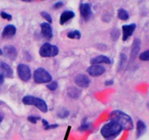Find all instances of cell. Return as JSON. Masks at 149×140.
Returning <instances> with one entry per match:
<instances>
[{
	"label": "cell",
	"instance_id": "cell-24",
	"mask_svg": "<svg viewBox=\"0 0 149 140\" xmlns=\"http://www.w3.org/2000/svg\"><path fill=\"white\" fill-rule=\"evenodd\" d=\"M119 35H120V32L116 28L113 29V30L111 32V39L113 41L117 40L118 38L119 37Z\"/></svg>",
	"mask_w": 149,
	"mask_h": 140
},
{
	"label": "cell",
	"instance_id": "cell-25",
	"mask_svg": "<svg viewBox=\"0 0 149 140\" xmlns=\"http://www.w3.org/2000/svg\"><path fill=\"white\" fill-rule=\"evenodd\" d=\"M58 83L56 81H51L47 85V88L50 90H55L58 88Z\"/></svg>",
	"mask_w": 149,
	"mask_h": 140
},
{
	"label": "cell",
	"instance_id": "cell-11",
	"mask_svg": "<svg viewBox=\"0 0 149 140\" xmlns=\"http://www.w3.org/2000/svg\"><path fill=\"white\" fill-rule=\"evenodd\" d=\"M40 27L44 37H45L48 40L52 39V36H53V32H52V29L50 24L48 23H42L40 25Z\"/></svg>",
	"mask_w": 149,
	"mask_h": 140
},
{
	"label": "cell",
	"instance_id": "cell-17",
	"mask_svg": "<svg viewBox=\"0 0 149 140\" xmlns=\"http://www.w3.org/2000/svg\"><path fill=\"white\" fill-rule=\"evenodd\" d=\"M75 16V13L71 10H66L64 11L62 14L61 15V18H60V23L61 25H63L64 23H66L71 18H74Z\"/></svg>",
	"mask_w": 149,
	"mask_h": 140
},
{
	"label": "cell",
	"instance_id": "cell-19",
	"mask_svg": "<svg viewBox=\"0 0 149 140\" xmlns=\"http://www.w3.org/2000/svg\"><path fill=\"white\" fill-rule=\"evenodd\" d=\"M146 131V125L142 120H138L137 123V137L139 138Z\"/></svg>",
	"mask_w": 149,
	"mask_h": 140
},
{
	"label": "cell",
	"instance_id": "cell-31",
	"mask_svg": "<svg viewBox=\"0 0 149 140\" xmlns=\"http://www.w3.org/2000/svg\"><path fill=\"white\" fill-rule=\"evenodd\" d=\"M1 17L4 19H7V20H12V15H11L8 14L6 12H1Z\"/></svg>",
	"mask_w": 149,
	"mask_h": 140
},
{
	"label": "cell",
	"instance_id": "cell-27",
	"mask_svg": "<svg viewBox=\"0 0 149 140\" xmlns=\"http://www.w3.org/2000/svg\"><path fill=\"white\" fill-rule=\"evenodd\" d=\"M127 62V56L124 53L121 54L120 62H119V68L122 69L125 66Z\"/></svg>",
	"mask_w": 149,
	"mask_h": 140
},
{
	"label": "cell",
	"instance_id": "cell-9",
	"mask_svg": "<svg viewBox=\"0 0 149 140\" xmlns=\"http://www.w3.org/2000/svg\"><path fill=\"white\" fill-rule=\"evenodd\" d=\"M136 29V24L135 23H132L129 25H124L122 26V31H123V36H122V39L123 41H126L130 36H132L133 32H135Z\"/></svg>",
	"mask_w": 149,
	"mask_h": 140
},
{
	"label": "cell",
	"instance_id": "cell-10",
	"mask_svg": "<svg viewBox=\"0 0 149 140\" xmlns=\"http://www.w3.org/2000/svg\"><path fill=\"white\" fill-rule=\"evenodd\" d=\"M79 11L83 18L87 20L92 15L91 5L89 3H81L79 6Z\"/></svg>",
	"mask_w": 149,
	"mask_h": 140
},
{
	"label": "cell",
	"instance_id": "cell-6",
	"mask_svg": "<svg viewBox=\"0 0 149 140\" xmlns=\"http://www.w3.org/2000/svg\"><path fill=\"white\" fill-rule=\"evenodd\" d=\"M75 83L80 88H88V86L90 84V80L88 77V76L85 75L83 74H77L74 79Z\"/></svg>",
	"mask_w": 149,
	"mask_h": 140
},
{
	"label": "cell",
	"instance_id": "cell-35",
	"mask_svg": "<svg viewBox=\"0 0 149 140\" xmlns=\"http://www.w3.org/2000/svg\"><path fill=\"white\" fill-rule=\"evenodd\" d=\"M4 80V77L2 75V74H0V85H1L3 84Z\"/></svg>",
	"mask_w": 149,
	"mask_h": 140
},
{
	"label": "cell",
	"instance_id": "cell-29",
	"mask_svg": "<svg viewBox=\"0 0 149 140\" xmlns=\"http://www.w3.org/2000/svg\"><path fill=\"white\" fill-rule=\"evenodd\" d=\"M41 15H42L44 18L46 19V20H47L49 23H52V17H51V15L48 13H47V12H45V11L42 12V13H41Z\"/></svg>",
	"mask_w": 149,
	"mask_h": 140
},
{
	"label": "cell",
	"instance_id": "cell-36",
	"mask_svg": "<svg viewBox=\"0 0 149 140\" xmlns=\"http://www.w3.org/2000/svg\"><path fill=\"white\" fill-rule=\"evenodd\" d=\"M42 123H43V125H45V127L47 126V125H49V123H48L47 120H45V119L42 120Z\"/></svg>",
	"mask_w": 149,
	"mask_h": 140
},
{
	"label": "cell",
	"instance_id": "cell-32",
	"mask_svg": "<svg viewBox=\"0 0 149 140\" xmlns=\"http://www.w3.org/2000/svg\"><path fill=\"white\" fill-rule=\"evenodd\" d=\"M63 6V1H58V2H56L55 4H54L52 7H53L54 9H59L61 8V7H62Z\"/></svg>",
	"mask_w": 149,
	"mask_h": 140
},
{
	"label": "cell",
	"instance_id": "cell-1",
	"mask_svg": "<svg viewBox=\"0 0 149 140\" xmlns=\"http://www.w3.org/2000/svg\"><path fill=\"white\" fill-rule=\"evenodd\" d=\"M109 120L116 123L122 127V130H131L133 128V121L131 117L121 110H113L109 115Z\"/></svg>",
	"mask_w": 149,
	"mask_h": 140
},
{
	"label": "cell",
	"instance_id": "cell-22",
	"mask_svg": "<svg viewBox=\"0 0 149 140\" xmlns=\"http://www.w3.org/2000/svg\"><path fill=\"white\" fill-rule=\"evenodd\" d=\"M69 114H70L69 111H68L67 109L63 108V109H61V110L58 112V116L60 118L63 119V118H66L67 117L69 116Z\"/></svg>",
	"mask_w": 149,
	"mask_h": 140
},
{
	"label": "cell",
	"instance_id": "cell-16",
	"mask_svg": "<svg viewBox=\"0 0 149 140\" xmlns=\"http://www.w3.org/2000/svg\"><path fill=\"white\" fill-rule=\"evenodd\" d=\"M140 49H141V40L139 39H135L131 49V60H133L136 58Z\"/></svg>",
	"mask_w": 149,
	"mask_h": 140
},
{
	"label": "cell",
	"instance_id": "cell-26",
	"mask_svg": "<svg viewBox=\"0 0 149 140\" xmlns=\"http://www.w3.org/2000/svg\"><path fill=\"white\" fill-rule=\"evenodd\" d=\"M33 97L32 96H26L23 98L22 101L23 103L26 105H31L32 100H33Z\"/></svg>",
	"mask_w": 149,
	"mask_h": 140
},
{
	"label": "cell",
	"instance_id": "cell-12",
	"mask_svg": "<svg viewBox=\"0 0 149 140\" xmlns=\"http://www.w3.org/2000/svg\"><path fill=\"white\" fill-rule=\"evenodd\" d=\"M31 105H34L36 107H37L38 109L40 111H42V112H47L48 110L47 103L43 100V99H40V98L34 97V96H33Z\"/></svg>",
	"mask_w": 149,
	"mask_h": 140
},
{
	"label": "cell",
	"instance_id": "cell-13",
	"mask_svg": "<svg viewBox=\"0 0 149 140\" xmlns=\"http://www.w3.org/2000/svg\"><path fill=\"white\" fill-rule=\"evenodd\" d=\"M0 74L5 77H12L13 75V71L7 63L0 61Z\"/></svg>",
	"mask_w": 149,
	"mask_h": 140
},
{
	"label": "cell",
	"instance_id": "cell-23",
	"mask_svg": "<svg viewBox=\"0 0 149 140\" xmlns=\"http://www.w3.org/2000/svg\"><path fill=\"white\" fill-rule=\"evenodd\" d=\"M84 120L85 121H83V122L81 123L80 127H79V131H87V130L90 129V127H91V124H90V123L87 122V121H86V119H84Z\"/></svg>",
	"mask_w": 149,
	"mask_h": 140
},
{
	"label": "cell",
	"instance_id": "cell-14",
	"mask_svg": "<svg viewBox=\"0 0 149 140\" xmlns=\"http://www.w3.org/2000/svg\"><path fill=\"white\" fill-rule=\"evenodd\" d=\"M16 34V28L13 25H7L4 28L2 31L1 36L3 38L9 39L14 36Z\"/></svg>",
	"mask_w": 149,
	"mask_h": 140
},
{
	"label": "cell",
	"instance_id": "cell-4",
	"mask_svg": "<svg viewBox=\"0 0 149 140\" xmlns=\"http://www.w3.org/2000/svg\"><path fill=\"white\" fill-rule=\"evenodd\" d=\"M58 53H59V49L58 47L48 42L43 44L39 50V54L44 58L55 57L58 55Z\"/></svg>",
	"mask_w": 149,
	"mask_h": 140
},
{
	"label": "cell",
	"instance_id": "cell-8",
	"mask_svg": "<svg viewBox=\"0 0 149 140\" xmlns=\"http://www.w3.org/2000/svg\"><path fill=\"white\" fill-rule=\"evenodd\" d=\"M87 71L88 74L90 75L93 76V77H99V76L102 75L106 71V69L103 66L93 65L90 66L87 69Z\"/></svg>",
	"mask_w": 149,
	"mask_h": 140
},
{
	"label": "cell",
	"instance_id": "cell-28",
	"mask_svg": "<svg viewBox=\"0 0 149 140\" xmlns=\"http://www.w3.org/2000/svg\"><path fill=\"white\" fill-rule=\"evenodd\" d=\"M139 58L141 60V61H149V51L146 50L145 51V52H142V53L140 55Z\"/></svg>",
	"mask_w": 149,
	"mask_h": 140
},
{
	"label": "cell",
	"instance_id": "cell-30",
	"mask_svg": "<svg viewBox=\"0 0 149 140\" xmlns=\"http://www.w3.org/2000/svg\"><path fill=\"white\" fill-rule=\"evenodd\" d=\"M41 118L39 116H33V115H31V116H29V118H28V120H29V121H30L31 123H36V122H37V120H40Z\"/></svg>",
	"mask_w": 149,
	"mask_h": 140
},
{
	"label": "cell",
	"instance_id": "cell-18",
	"mask_svg": "<svg viewBox=\"0 0 149 140\" xmlns=\"http://www.w3.org/2000/svg\"><path fill=\"white\" fill-rule=\"evenodd\" d=\"M81 90L77 87H70L67 90V94L71 99H78L81 96Z\"/></svg>",
	"mask_w": 149,
	"mask_h": 140
},
{
	"label": "cell",
	"instance_id": "cell-37",
	"mask_svg": "<svg viewBox=\"0 0 149 140\" xmlns=\"http://www.w3.org/2000/svg\"><path fill=\"white\" fill-rule=\"evenodd\" d=\"M3 119H4V115H3L1 112H0V123H1V121L3 120Z\"/></svg>",
	"mask_w": 149,
	"mask_h": 140
},
{
	"label": "cell",
	"instance_id": "cell-2",
	"mask_svg": "<svg viewBox=\"0 0 149 140\" xmlns=\"http://www.w3.org/2000/svg\"><path fill=\"white\" fill-rule=\"evenodd\" d=\"M122 131V127L119 124L113 121H110L102 127L100 133L104 138L111 139L119 135V134H120Z\"/></svg>",
	"mask_w": 149,
	"mask_h": 140
},
{
	"label": "cell",
	"instance_id": "cell-5",
	"mask_svg": "<svg viewBox=\"0 0 149 140\" xmlns=\"http://www.w3.org/2000/svg\"><path fill=\"white\" fill-rule=\"evenodd\" d=\"M17 74L21 80L28 82L31 77V71L29 66L26 64H20L17 66Z\"/></svg>",
	"mask_w": 149,
	"mask_h": 140
},
{
	"label": "cell",
	"instance_id": "cell-34",
	"mask_svg": "<svg viewBox=\"0 0 149 140\" xmlns=\"http://www.w3.org/2000/svg\"><path fill=\"white\" fill-rule=\"evenodd\" d=\"M113 80H107V81H106V83H105V85H113Z\"/></svg>",
	"mask_w": 149,
	"mask_h": 140
},
{
	"label": "cell",
	"instance_id": "cell-33",
	"mask_svg": "<svg viewBox=\"0 0 149 140\" xmlns=\"http://www.w3.org/2000/svg\"><path fill=\"white\" fill-rule=\"evenodd\" d=\"M58 127V124H52V125H48L47 126L45 127V130H49V129H54V128H56Z\"/></svg>",
	"mask_w": 149,
	"mask_h": 140
},
{
	"label": "cell",
	"instance_id": "cell-7",
	"mask_svg": "<svg viewBox=\"0 0 149 140\" xmlns=\"http://www.w3.org/2000/svg\"><path fill=\"white\" fill-rule=\"evenodd\" d=\"M3 54H4L6 57L10 58V60H14L16 59L17 56V52L16 48H15L13 45H6L3 48Z\"/></svg>",
	"mask_w": 149,
	"mask_h": 140
},
{
	"label": "cell",
	"instance_id": "cell-3",
	"mask_svg": "<svg viewBox=\"0 0 149 140\" xmlns=\"http://www.w3.org/2000/svg\"><path fill=\"white\" fill-rule=\"evenodd\" d=\"M34 82L39 84L50 83L52 80V75L44 68H39L36 69L33 73Z\"/></svg>",
	"mask_w": 149,
	"mask_h": 140
},
{
	"label": "cell",
	"instance_id": "cell-38",
	"mask_svg": "<svg viewBox=\"0 0 149 140\" xmlns=\"http://www.w3.org/2000/svg\"><path fill=\"white\" fill-rule=\"evenodd\" d=\"M3 55V52H2V50L0 48V55Z\"/></svg>",
	"mask_w": 149,
	"mask_h": 140
},
{
	"label": "cell",
	"instance_id": "cell-21",
	"mask_svg": "<svg viewBox=\"0 0 149 140\" xmlns=\"http://www.w3.org/2000/svg\"><path fill=\"white\" fill-rule=\"evenodd\" d=\"M67 36L72 39H79L81 38V32L78 30L71 31L67 34Z\"/></svg>",
	"mask_w": 149,
	"mask_h": 140
},
{
	"label": "cell",
	"instance_id": "cell-20",
	"mask_svg": "<svg viewBox=\"0 0 149 140\" xmlns=\"http://www.w3.org/2000/svg\"><path fill=\"white\" fill-rule=\"evenodd\" d=\"M118 18H119L120 20H127L130 18L129 13H127V10H124V9H119V10H118Z\"/></svg>",
	"mask_w": 149,
	"mask_h": 140
},
{
	"label": "cell",
	"instance_id": "cell-15",
	"mask_svg": "<svg viewBox=\"0 0 149 140\" xmlns=\"http://www.w3.org/2000/svg\"><path fill=\"white\" fill-rule=\"evenodd\" d=\"M90 63L93 65H97L100 64H110L111 63V59L108 56L104 55H100L98 56H96L95 58H92Z\"/></svg>",
	"mask_w": 149,
	"mask_h": 140
}]
</instances>
